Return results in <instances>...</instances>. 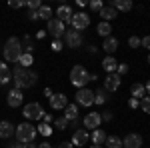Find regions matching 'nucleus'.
Segmentation results:
<instances>
[{
	"instance_id": "1",
	"label": "nucleus",
	"mask_w": 150,
	"mask_h": 148,
	"mask_svg": "<svg viewBox=\"0 0 150 148\" xmlns=\"http://www.w3.org/2000/svg\"><path fill=\"white\" fill-rule=\"evenodd\" d=\"M12 82H14V88L16 90H24V88H30L32 84H36L38 80V74L36 72H30L28 68H22V66H16L14 72H12Z\"/></svg>"
},
{
	"instance_id": "2",
	"label": "nucleus",
	"mask_w": 150,
	"mask_h": 148,
	"mask_svg": "<svg viewBox=\"0 0 150 148\" xmlns=\"http://www.w3.org/2000/svg\"><path fill=\"white\" fill-rule=\"evenodd\" d=\"M20 56H22V44H20V40L18 38H8L6 44H4V58H6V62L18 64Z\"/></svg>"
},
{
	"instance_id": "3",
	"label": "nucleus",
	"mask_w": 150,
	"mask_h": 148,
	"mask_svg": "<svg viewBox=\"0 0 150 148\" xmlns=\"http://www.w3.org/2000/svg\"><path fill=\"white\" fill-rule=\"evenodd\" d=\"M70 82L80 90V88H84V84H88V82H90V72L84 68V66L76 64L74 68L70 70Z\"/></svg>"
},
{
	"instance_id": "4",
	"label": "nucleus",
	"mask_w": 150,
	"mask_h": 148,
	"mask_svg": "<svg viewBox=\"0 0 150 148\" xmlns=\"http://www.w3.org/2000/svg\"><path fill=\"white\" fill-rule=\"evenodd\" d=\"M16 138H18V142H32L36 136V128L30 122H22V124L16 126Z\"/></svg>"
},
{
	"instance_id": "5",
	"label": "nucleus",
	"mask_w": 150,
	"mask_h": 148,
	"mask_svg": "<svg viewBox=\"0 0 150 148\" xmlns=\"http://www.w3.org/2000/svg\"><path fill=\"white\" fill-rule=\"evenodd\" d=\"M24 118L26 120H40L42 116H44V108L40 106L38 102H30L24 106Z\"/></svg>"
},
{
	"instance_id": "6",
	"label": "nucleus",
	"mask_w": 150,
	"mask_h": 148,
	"mask_svg": "<svg viewBox=\"0 0 150 148\" xmlns=\"http://www.w3.org/2000/svg\"><path fill=\"white\" fill-rule=\"evenodd\" d=\"M70 24H72V28L74 30H84V28H88L90 26V16L86 14V12H76V14H72V20H70Z\"/></svg>"
},
{
	"instance_id": "7",
	"label": "nucleus",
	"mask_w": 150,
	"mask_h": 148,
	"mask_svg": "<svg viewBox=\"0 0 150 148\" xmlns=\"http://www.w3.org/2000/svg\"><path fill=\"white\" fill-rule=\"evenodd\" d=\"M64 44L68 46V48H80L82 46V34L78 30H66L64 32Z\"/></svg>"
},
{
	"instance_id": "8",
	"label": "nucleus",
	"mask_w": 150,
	"mask_h": 148,
	"mask_svg": "<svg viewBox=\"0 0 150 148\" xmlns=\"http://www.w3.org/2000/svg\"><path fill=\"white\" fill-rule=\"evenodd\" d=\"M48 32L54 36V40H60V36H64V32H66L64 22H60L58 18H50L48 20Z\"/></svg>"
},
{
	"instance_id": "9",
	"label": "nucleus",
	"mask_w": 150,
	"mask_h": 148,
	"mask_svg": "<svg viewBox=\"0 0 150 148\" xmlns=\"http://www.w3.org/2000/svg\"><path fill=\"white\" fill-rule=\"evenodd\" d=\"M76 102L80 106H92L94 104V92L88 90V88H80L76 92Z\"/></svg>"
},
{
	"instance_id": "10",
	"label": "nucleus",
	"mask_w": 150,
	"mask_h": 148,
	"mask_svg": "<svg viewBox=\"0 0 150 148\" xmlns=\"http://www.w3.org/2000/svg\"><path fill=\"white\" fill-rule=\"evenodd\" d=\"M100 122H102V118H100L98 112H88L84 116V120H82L84 128H92V130H96V128L100 126Z\"/></svg>"
},
{
	"instance_id": "11",
	"label": "nucleus",
	"mask_w": 150,
	"mask_h": 148,
	"mask_svg": "<svg viewBox=\"0 0 150 148\" xmlns=\"http://www.w3.org/2000/svg\"><path fill=\"white\" fill-rule=\"evenodd\" d=\"M24 100L22 96V90H16V88H12L10 92H8V98H6V102H8V106H12V108H16V106H20Z\"/></svg>"
},
{
	"instance_id": "12",
	"label": "nucleus",
	"mask_w": 150,
	"mask_h": 148,
	"mask_svg": "<svg viewBox=\"0 0 150 148\" xmlns=\"http://www.w3.org/2000/svg\"><path fill=\"white\" fill-rule=\"evenodd\" d=\"M118 86H120V76L118 74H108V78L104 80V90L106 92H114L118 90Z\"/></svg>"
},
{
	"instance_id": "13",
	"label": "nucleus",
	"mask_w": 150,
	"mask_h": 148,
	"mask_svg": "<svg viewBox=\"0 0 150 148\" xmlns=\"http://www.w3.org/2000/svg\"><path fill=\"white\" fill-rule=\"evenodd\" d=\"M50 106H52L54 110H64V108L68 106V98H66L64 94H54V96L50 98Z\"/></svg>"
},
{
	"instance_id": "14",
	"label": "nucleus",
	"mask_w": 150,
	"mask_h": 148,
	"mask_svg": "<svg viewBox=\"0 0 150 148\" xmlns=\"http://www.w3.org/2000/svg\"><path fill=\"white\" fill-rule=\"evenodd\" d=\"M88 132L84 130V128H78L76 132H74V136H72V146H84L86 142H88Z\"/></svg>"
},
{
	"instance_id": "15",
	"label": "nucleus",
	"mask_w": 150,
	"mask_h": 148,
	"mask_svg": "<svg viewBox=\"0 0 150 148\" xmlns=\"http://www.w3.org/2000/svg\"><path fill=\"white\" fill-rule=\"evenodd\" d=\"M122 146L124 148H140L142 146V138H140V134H128L122 140Z\"/></svg>"
},
{
	"instance_id": "16",
	"label": "nucleus",
	"mask_w": 150,
	"mask_h": 148,
	"mask_svg": "<svg viewBox=\"0 0 150 148\" xmlns=\"http://www.w3.org/2000/svg\"><path fill=\"white\" fill-rule=\"evenodd\" d=\"M14 132H16V126L12 124V122H8V120L0 122V138H10Z\"/></svg>"
},
{
	"instance_id": "17",
	"label": "nucleus",
	"mask_w": 150,
	"mask_h": 148,
	"mask_svg": "<svg viewBox=\"0 0 150 148\" xmlns=\"http://www.w3.org/2000/svg\"><path fill=\"white\" fill-rule=\"evenodd\" d=\"M56 14H58V20L64 22V24L72 20V10H70V6H60Z\"/></svg>"
},
{
	"instance_id": "18",
	"label": "nucleus",
	"mask_w": 150,
	"mask_h": 148,
	"mask_svg": "<svg viewBox=\"0 0 150 148\" xmlns=\"http://www.w3.org/2000/svg\"><path fill=\"white\" fill-rule=\"evenodd\" d=\"M102 68L106 70L108 74H114L116 68H118V62H116V60H114L112 56H106V58L102 60Z\"/></svg>"
},
{
	"instance_id": "19",
	"label": "nucleus",
	"mask_w": 150,
	"mask_h": 148,
	"mask_svg": "<svg viewBox=\"0 0 150 148\" xmlns=\"http://www.w3.org/2000/svg\"><path fill=\"white\" fill-rule=\"evenodd\" d=\"M12 78V72L8 68V64H4V62H0V84H8Z\"/></svg>"
},
{
	"instance_id": "20",
	"label": "nucleus",
	"mask_w": 150,
	"mask_h": 148,
	"mask_svg": "<svg viewBox=\"0 0 150 148\" xmlns=\"http://www.w3.org/2000/svg\"><path fill=\"white\" fill-rule=\"evenodd\" d=\"M130 94H132V98H136V100H142L144 98V94H146V88H144V84H132V88H130Z\"/></svg>"
},
{
	"instance_id": "21",
	"label": "nucleus",
	"mask_w": 150,
	"mask_h": 148,
	"mask_svg": "<svg viewBox=\"0 0 150 148\" xmlns=\"http://www.w3.org/2000/svg\"><path fill=\"white\" fill-rule=\"evenodd\" d=\"M64 118H66L68 122L76 120V118H78V106H76V104H68V106L64 108Z\"/></svg>"
},
{
	"instance_id": "22",
	"label": "nucleus",
	"mask_w": 150,
	"mask_h": 148,
	"mask_svg": "<svg viewBox=\"0 0 150 148\" xmlns=\"http://www.w3.org/2000/svg\"><path fill=\"white\" fill-rule=\"evenodd\" d=\"M102 48L108 52V54H112V52H116V48H118V40H116L114 36H108V38H104Z\"/></svg>"
},
{
	"instance_id": "23",
	"label": "nucleus",
	"mask_w": 150,
	"mask_h": 148,
	"mask_svg": "<svg viewBox=\"0 0 150 148\" xmlns=\"http://www.w3.org/2000/svg\"><path fill=\"white\" fill-rule=\"evenodd\" d=\"M106 132H104L102 128H96V130H94L92 132V142L94 144H96V146H100V144H104V142H106Z\"/></svg>"
},
{
	"instance_id": "24",
	"label": "nucleus",
	"mask_w": 150,
	"mask_h": 148,
	"mask_svg": "<svg viewBox=\"0 0 150 148\" xmlns=\"http://www.w3.org/2000/svg\"><path fill=\"white\" fill-rule=\"evenodd\" d=\"M114 10H124V12H128L130 8H132V2L130 0H112V4H110Z\"/></svg>"
},
{
	"instance_id": "25",
	"label": "nucleus",
	"mask_w": 150,
	"mask_h": 148,
	"mask_svg": "<svg viewBox=\"0 0 150 148\" xmlns=\"http://www.w3.org/2000/svg\"><path fill=\"white\" fill-rule=\"evenodd\" d=\"M100 16L104 18V22L114 20V18H116V10L112 8V6H102V8H100Z\"/></svg>"
},
{
	"instance_id": "26",
	"label": "nucleus",
	"mask_w": 150,
	"mask_h": 148,
	"mask_svg": "<svg viewBox=\"0 0 150 148\" xmlns=\"http://www.w3.org/2000/svg\"><path fill=\"white\" fill-rule=\"evenodd\" d=\"M20 44H22V52H28V54H32V50H34V44H32V38H30V36H24L22 40H20Z\"/></svg>"
},
{
	"instance_id": "27",
	"label": "nucleus",
	"mask_w": 150,
	"mask_h": 148,
	"mask_svg": "<svg viewBox=\"0 0 150 148\" xmlns=\"http://www.w3.org/2000/svg\"><path fill=\"white\" fill-rule=\"evenodd\" d=\"M96 30H98V34L104 36V38H108L110 32H112V28H110V24H108V22H100L98 26H96Z\"/></svg>"
},
{
	"instance_id": "28",
	"label": "nucleus",
	"mask_w": 150,
	"mask_h": 148,
	"mask_svg": "<svg viewBox=\"0 0 150 148\" xmlns=\"http://www.w3.org/2000/svg\"><path fill=\"white\" fill-rule=\"evenodd\" d=\"M106 100H108V92L104 90V88H100V90L94 92V102L96 104H104Z\"/></svg>"
},
{
	"instance_id": "29",
	"label": "nucleus",
	"mask_w": 150,
	"mask_h": 148,
	"mask_svg": "<svg viewBox=\"0 0 150 148\" xmlns=\"http://www.w3.org/2000/svg\"><path fill=\"white\" fill-rule=\"evenodd\" d=\"M106 144H108V148H124L122 146V140L118 136H108L106 138Z\"/></svg>"
},
{
	"instance_id": "30",
	"label": "nucleus",
	"mask_w": 150,
	"mask_h": 148,
	"mask_svg": "<svg viewBox=\"0 0 150 148\" xmlns=\"http://www.w3.org/2000/svg\"><path fill=\"white\" fill-rule=\"evenodd\" d=\"M18 64L22 66V68H28L30 64H32V54H28V52H22V56L18 60Z\"/></svg>"
},
{
	"instance_id": "31",
	"label": "nucleus",
	"mask_w": 150,
	"mask_h": 148,
	"mask_svg": "<svg viewBox=\"0 0 150 148\" xmlns=\"http://www.w3.org/2000/svg\"><path fill=\"white\" fill-rule=\"evenodd\" d=\"M50 16H52V10H50V6H40V8H38V18L50 20Z\"/></svg>"
},
{
	"instance_id": "32",
	"label": "nucleus",
	"mask_w": 150,
	"mask_h": 148,
	"mask_svg": "<svg viewBox=\"0 0 150 148\" xmlns=\"http://www.w3.org/2000/svg\"><path fill=\"white\" fill-rule=\"evenodd\" d=\"M140 108H142L146 114H150V96H144V98L140 100Z\"/></svg>"
},
{
	"instance_id": "33",
	"label": "nucleus",
	"mask_w": 150,
	"mask_h": 148,
	"mask_svg": "<svg viewBox=\"0 0 150 148\" xmlns=\"http://www.w3.org/2000/svg\"><path fill=\"white\" fill-rule=\"evenodd\" d=\"M36 132H40L42 136H50V134H52V128H50V124H42V126H38Z\"/></svg>"
},
{
	"instance_id": "34",
	"label": "nucleus",
	"mask_w": 150,
	"mask_h": 148,
	"mask_svg": "<svg viewBox=\"0 0 150 148\" xmlns=\"http://www.w3.org/2000/svg\"><path fill=\"white\" fill-rule=\"evenodd\" d=\"M54 124H56V128H60V130H66V126H68V120L62 116V118H56V120H54Z\"/></svg>"
},
{
	"instance_id": "35",
	"label": "nucleus",
	"mask_w": 150,
	"mask_h": 148,
	"mask_svg": "<svg viewBox=\"0 0 150 148\" xmlns=\"http://www.w3.org/2000/svg\"><path fill=\"white\" fill-rule=\"evenodd\" d=\"M26 6H28L32 12H36L40 6H42V4H40V0H28V2H26Z\"/></svg>"
},
{
	"instance_id": "36",
	"label": "nucleus",
	"mask_w": 150,
	"mask_h": 148,
	"mask_svg": "<svg viewBox=\"0 0 150 148\" xmlns=\"http://www.w3.org/2000/svg\"><path fill=\"white\" fill-rule=\"evenodd\" d=\"M128 44H130V48H138V46H140V38H138V36H130Z\"/></svg>"
},
{
	"instance_id": "37",
	"label": "nucleus",
	"mask_w": 150,
	"mask_h": 148,
	"mask_svg": "<svg viewBox=\"0 0 150 148\" xmlns=\"http://www.w3.org/2000/svg\"><path fill=\"white\" fill-rule=\"evenodd\" d=\"M88 6H90L92 10H100V8H102V2H100V0H92Z\"/></svg>"
},
{
	"instance_id": "38",
	"label": "nucleus",
	"mask_w": 150,
	"mask_h": 148,
	"mask_svg": "<svg viewBox=\"0 0 150 148\" xmlns=\"http://www.w3.org/2000/svg\"><path fill=\"white\" fill-rule=\"evenodd\" d=\"M116 72H118V76H120V74H126V72H128V64H118Z\"/></svg>"
},
{
	"instance_id": "39",
	"label": "nucleus",
	"mask_w": 150,
	"mask_h": 148,
	"mask_svg": "<svg viewBox=\"0 0 150 148\" xmlns=\"http://www.w3.org/2000/svg\"><path fill=\"white\" fill-rule=\"evenodd\" d=\"M52 50H54V52H60V50H62V40H54V42H52Z\"/></svg>"
},
{
	"instance_id": "40",
	"label": "nucleus",
	"mask_w": 150,
	"mask_h": 148,
	"mask_svg": "<svg viewBox=\"0 0 150 148\" xmlns=\"http://www.w3.org/2000/svg\"><path fill=\"white\" fill-rule=\"evenodd\" d=\"M140 44L144 46V48H148V50H150V36H144V38H140Z\"/></svg>"
},
{
	"instance_id": "41",
	"label": "nucleus",
	"mask_w": 150,
	"mask_h": 148,
	"mask_svg": "<svg viewBox=\"0 0 150 148\" xmlns=\"http://www.w3.org/2000/svg\"><path fill=\"white\" fill-rule=\"evenodd\" d=\"M26 2H22V0H10V6L12 8H20V6H24Z\"/></svg>"
},
{
	"instance_id": "42",
	"label": "nucleus",
	"mask_w": 150,
	"mask_h": 148,
	"mask_svg": "<svg viewBox=\"0 0 150 148\" xmlns=\"http://www.w3.org/2000/svg\"><path fill=\"white\" fill-rule=\"evenodd\" d=\"M18 148H38L34 144V142H20V144H18Z\"/></svg>"
},
{
	"instance_id": "43",
	"label": "nucleus",
	"mask_w": 150,
	"mask_h": 148,
	"mask_svg": "<svg viewBox=\"0 0 150 148\" xmlns=\"http://www.w3.org/2000/svg\"><path fill=\"white\" fill-rule=\"evenodd\" d=\"M100 118H102L104 122H110V120H112V112H104V114H100Z\"/></svg>"
},
{
	"instance_id": "44",
	"label": "nucleus",
	"mask_w": 150,
	"mask_h": 148,
	"mask_svg": "<svg viewBox=\"0 0 150 148\" xmlns=\"http://www.w3.org/2000/svg\"><path fill=\"white\" fill-rule=\"evenodd\" d=\"M128 104H130V108H138V106H140V100H136V98H130V102H128Z\"/></svg>"
},
{
	"instance_id": "45",
	"label": "nucleus",
	"mask_w": 150,
	"mask_h": 148,
	"mask_svg": "<svg viewBox=\"0 0 150 148\" xmlns=\"http://www.w3.org/2000/svg\"><path fill=\"white\" fill-rule=\"evenodd\" d=\"M28 18H30V20H38V10H36V12L30 10V12H28Z\"/></svg>"
},
{
	"instance_id": "46",
	"label": "nucleus",
	"mask_w": 150,
	"mask_h": 148,
	"mask_svg": "<svg viewBox=\"0 0 150 148\" xmlns=\"http://www.w3.org/2000/svg\"><path fill=\"white\" fill-rule=\"evenodd\" d=\"M42 120H44V124H50V122H52V116L44 112V116H42Z\"/></svg>"
},
{
	"instance_id": "47",
	"label": "nucleus",
	"mask_w": 150,
	"mask_h": 148,
	"mask_svg": "<svg viewBox=\"0 0 150 148\" xmlns=\"http://www.w3.org/2000/svg\"><path fill=\"white\" fill-rule=\"evenodd\" d=\"M44 96H46V98H52V96H54V92L50 90V88H46V90H44Z\"/></svg>"
},
{
	"instance_id": "48",
	"label": "nucleus",
	"mask_w": 150,
	"mask_h": 148,
	"mask_svg": "<svg viewBox=\"0 0 150 148\" xmlns=\"http://www.w3.org/2000/svg\"><path fill=\"white\" fill-rule=\"evenodd\" d=\"M58 148H72V142H62Z\"/></svg>"
},
{
	"instance_id": "49",
	"label": "nucleus",
	"mask_w": 150,
	"mask_h": 148,
	"mask_svg": "<svg viewBox=\"0 0 150 148\" xmlns=\"http://www.w3.org/2000/svg\"><path fill=\"white\" fill-rule=\"evenodd\" d=\"M70 126H74V128H78V124H80V120H78V118H76V120H72V122H68Z\"/></svg>"
},
{
	"instance_id": "50",
	"label": "nucleus",
	"mask_w": 150,
	"mask_h": 148,
	"mask_svg": "<svg viewBox=\"0 0 150 148\" xmlns=\"http://www.w3.org/2000/svg\"><path fill=\"white\" fill-rule=\"evenodd\" d=\"M38 148H52V146H50L48 142H42V144H38Z\"/></svg>"
},
{
	"instance_id": "51",
	"label": "nucleus",
	"mask_w": 150,
	"mask_h": 148,
	"mask_svg": "<svg viewBox=\"0 0 150 148\" xmlns=\"http://www.w3.org/2000/svg\"><path fill=\"white\" fill-rule=\"evenodd\" d=\"M144 88H146V92H148V96H150V80L146 82V86H144Z\"/></svg>"
},
{
	"instance_id": "52",
	"label": "nucleus",
	"mask_w": 150,
	"mask_h": 148,
	"mask_svg": "<svg viewBox=\"0 0 150 148\" xmlns=\"http://www.w3.org/2000/svg\"><path fill=\"white\" fill-rule=\"evenodd\" d=\"M8 148H18V144H8Z\"/></svg>"
},
{
	"instance_id": "53",
	"label": "nucleus",
	"mask_w": 150,
	"mask_h": 148,
	"mask_svg": "<svg viewBox=\"0 0 150 148\" xmlns=\"http://www.w3.org/2000/svg\"><path fill=\"white\" fill-rule=\"evenodd\" d=\"M90 148H102V146H96V144H92V146H90Z\"/></svg>"
},
{
	"instance_id": "54",
	"label": "nucleus",
	"mask_w": 150,
	"mask_h": 148,
	"mask_svg": "<svg viewBox=\"0 0 150 148\" xmlns=\"http://www.w3.org/2000/svg\"><path fill=\"white\" fill-rule=\"evenodd\" d=\"M148 64H150V54H148Z\"/></svg>"
}]
</instances>
